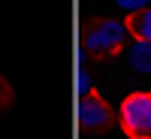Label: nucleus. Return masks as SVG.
Here are the masks:
<instances>
[{
    "label": "nucleus",
    "instance_id": "f257e3e1",
    "mask_svg": "<svg viewBox=\"0 0 151 139\" xmlns=\"http://www.w3.org/2000/svg\"><path fill=\"white\" fill-rule=\"evenodd\" d=\"M127 42H130V33L118 18H97L85 27V55L91 58L103 60L112 55H121Z\"/></svg>",
    "mask_w": 151,
    "mask_h": 139
},
{
    "label": "nucleus",
    "instance_id": "39448f33",
    "mask_svg": "<svg viewBox=\"0 0 151 139\" xmlns=\"http://www.w3.org/2000/svg\"><path fill=\"white\" fill-rule=\"evenodd\" d=\"M124 27H127L130 40H139V42H151V6H145L142 12L124 18Z\"/></svg>",
    "mask_w": 151,
    "mask_h": 139
},
{
    "label": "nucleus",
    "instance_id": "7ed1b4c3",
    "mask_svg": "<svg viewBox=\"0 0 151 139\" xmlns=\"http://www.w3.org/2000/svg\"><path fill=\"white\" fill-rule=\"evenodd\" d=\"M115 121V112L106 103V97H97V94H88L85 103H82V124L88 127V133H106Z\"/></svg>",
    "mask_w": 151,
    "mask_h": 139
},
{
    "label": "nucleus",
    "instance_id": "0eeeda50",
    "mask_svg": "<svg viewBox=\"0 0 151 139\" xmlns=\"http://www.w3.org/2000/svg\"><path fill=\"white\" fill-rule=\"evenodd\" d=\"M118 6L124 9V18H127V15H136V12H142L148 3H145V0H121Z\"/></svg>",
    "mask_w": 151,
    "mask_h": 139
},
{
    "label": "nucleus",
    "instance_id": "423d86ee",
    "mask_svg": "<svg viewBox=\"0 0 151 139\" xmlns=\"http://www.w3.org/2000/svg\"><path fill=\"white\" fill-rule=\"evenodd\" d=\"M12 103H15V88H12V82L0 73V115H6L12 109Z\"/></svg>",
    "mask_w": 151,
    "mask_h": 139
},
{
    "label": "nucleus",
    "instance_id": "f03ea898",
    "mask_svg": "<svg viewBox=\"0 0 151 139\" xmlns=\"http://www.w3.org/2000/svg\"><path fill=\"white\" fill-rule=\"evenodd\" d=\"M118 127L127 139H151V91H133L118 106Z\"/></svg>",
    "mask_w": 151,
    "mask_h": 139
},
{
    "label": "nucleus",
    "instance_id": "20e7f679",
    "mask_svg": "<svg viewBox=\"0 0 151 139\" xmlns=\"http://www.w3.org/2000/svg\"><path fill=\"white\" fill-rule=\"evenodd\" d=\"M127 64H130L133 73L151 76V42L130 40V42H127Z\"/></svg>",
    "mask_w": 151,
    "mask_h": 139
}]
</instances>
